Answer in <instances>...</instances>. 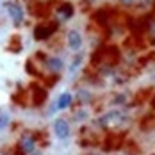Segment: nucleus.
Instances as JSON below:
<instances>
[{
    "mask_svg": "<svg viewBox=\"0 0 155 155\" xmlns=\"http://www.w3.org/2000/svg\"><path fill=\"white\" fill-rule=\"evenodd\" d=\"M45 27H47V25H43V27L39 25V29L36 31V38H48L52 32L55 31V25H54V23H52V25H48V29H45Z\"/></svg>",
    "mask_w": 155,
    "mask_h": 155,
    "instance_id": "nucleus-1",
    "label": "nucleus"
},
{
    "mask_svg": "<svg viewBox=\"0 0 155 155\" xmlns=\"http://www.w3.org/2000/svg\"><path fill=\"white\" fill-rule=\"evenodd\" d=\"M55 134L59 136V137H66L68 136V127L64 121H57L55 123Z\"/></svg>",
    "mask_w": 155,
    "mask_h": 155,
    "instance_id": "nucleus-2",
    "label": "nucleus"
}]
</instances>
